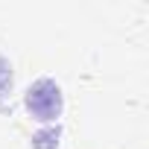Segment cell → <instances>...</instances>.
Here are the masks:
<instances>
[{"label": "cell", "mask_w": 149, "mask_h": 149, "mask_svg": "<svg viewBox=\"0 0 149 149\" xmlns=\"http://www.w3.org/2000/svg\"><path fill=\"white\" fill-rule=\"evenodd\" d=\"M26 111L41 120V123H53L61 117V108H64V97H61V88L58 82L53 79H35L29 88H26Z\"/></svg>", "instance_id": "cell-1"}, {"label": "cell", "mask_w": 149, "mask_h": 149, "mask_svg": "<svg viewBox=\"0 0 149 149\" xmlns=\"http://www.w3.org/2000/svg\"><path fill=\"white\" fill-rule=\"evenodd\" d=\"M58 134H61L58 126H56V129H47V132H38V134L32 137V146H35V149H53V146L58 143Z\"/></svg>", "instance_id": "cell-2"}, {"label": "cell", "mask_w": 149, "mask_h": 149, "mask_svg": "<svg viewBox=\"0 0 149 149\" xmlns=\"http://www.w3.org/2000/svg\"><path fill=\"white\" fill-rule=\"evenodd\" d=\"M9 91H12V64L0 56V102L6 100Z\"/></svg>", "instance_id": "cell-3"}]
</instances>
